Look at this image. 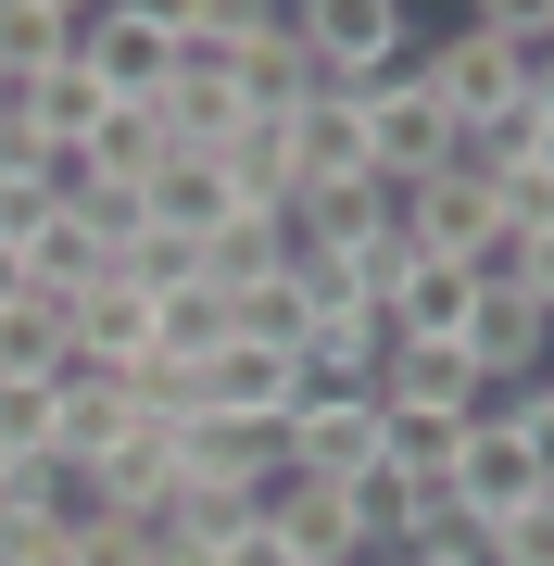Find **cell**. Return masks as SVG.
I'll use <instances>...</instances> for the list:
<instances>
[{
	"instance_id": "obj_24",
	"label": "cell",
	"mask_w": 554,
	"mask_h": 566,
	"mask_svg": "<svg viewBox=\"0 0 554 566\" xmlns=\"http://www.w3.org/2000/svg\"><path fill=\"white\" fill-rule=\"evenodd\" d=\"M227 214H252V202L215 177V164H165V177H151V227H177V240H215Z\"/></svg>"
},
{
	"instance_id": "obj_12",
	"label": "cell",
	"mask_w": 554,
	"mask_h": 566,
	"mask_svg": "<svg viewBox=\"0 0 554 566\" xmlns=\"http://www.w3.org/2000/svg\"><path fill=\"white\" fill-rule=\"evenodd\" d=\"M378 403H416V416H479L492 390H479V365H467V353H441V340H390V353H378Z\"/></svg>"
},
{
	"instance_id": "obj_16",
	"label": "cell",
	"mask_w": 554,
	"mask_h": 566,
	"mask_svg": "<svg viewBox=\"0 0 554 566\" xmlns=\"http://www.w3.org/2000/svg\"><path fill=\"white\" fill-rule=\"evenodd\" d=\"M341 516L366 554H416L429 542V479H404V465H366V479H341Z\"/></svg>"
},
{
	"instance_id": "obj_19",
	"label": "cell",
	"mask_w": 554,
	"mask_h": 566,
	"mask_svg": "<svg viewBox=\"0 0 554 566\" xmlns=\"http://www.w3.org/2000/svg\"><path fill=\"white\" fill-rule=\"evenodd\" d=\"M265 528L303 566H366V542H353V516H341V491H315V479H278L265 491Z\"/></svg>"
},
{
	"instance_id": "obj_17",
	"label": "cell",
	"mask_w": 554,
	"mask_h": 566,
	"mask_svg": "<svg viewBox=\"0 0 554 566\" xmlns=\"http://www.w3.org/2000/svg\"><path fill=\"white\" fill-rule=\"evenodd\" d=\"M76 39H88V0H0V88L76 63Z\"/></svg>"
},
{
	"instance_id": "obj_33",
	"label": "cell",
	"mask_w": 554,
	"mask_h": 566,
	"mask_svg": "<svg viewBox=\"0 0 554 566\" xmlns=\"http://www.w3.org/2000/svg\"><path fill=\"white\" fill-rule=\"evenodd\" d=\"M516 102H530V114H542V126H554V39H542V51H530V88H516Z\"/></svg>"
},
{
	"instance_id": "obj_32",
	"label": "cell",
	"mask_w": 554,
	"mask_h": 566,
	"mask_svg": "<svg viewBox=\"0 0 554 566\" xmlns=\"http://www.w3.org/2000/svg\"><path fill=\"white\" fill-rule=\"evenodd\" d=\"M516 290H530V303L554 315V227H530V277H516Z\"/></svg>"
},
{
	"instance_id": "obj_35",
	"label": "cell",
	"mask_w": 554,
	"mask_h": 566,
	"mask_svg": "<svg viewBox=\"0 0 554 566\" xmlns=\"http://www.w3.org/2000/svg\"><path fill=\"white\" fill-rule=\"evenodd\" d=\"M366 566H390V554H366Z\"/></svg>"
},
{
	"instance_id": "obj_27",
	"label": "cell",
	"mask_w": 554,
	"mask_h": 566,
	"mask_svg": "<svg viewBox=\"0 0 554 566\" xmlns=\"http://www.w3.org/2000/svg\"><path fill=\"white\" fill-rule=\"evenodd\" d=\"M114 277H126V290H151V303H165V290H202V240H177V227H139V240L114 252Z\"/></svg>"
},
{
	"instance_id": "obj_34",
	"label": "cell",
	"mask_w": 554,
	"mask_h": 566,
	"mask_svg": "<svg viewBox=\"0 0 554 566\" xmlns=\"http://www.w3.org/2000/svg\"><path fill=\"white\" fill-rule=\"evenodd\" d=\"M390 566H479V542H416V554H390Z\"/></svg>"
},
{
	"instance_id": "obj_18",
	"label": "cell",
	"mask_w": 554,
	"mask_h": 566,
	"mask_svg": "<svg viewBox=\"0 0 554 566\" xmlns=\"http://www.w3.org/2000/svg\"><path fill=\"white\" fill-rule=\"evenodd\" d=\"M303 102H315V63H303V39H290V0H278V25L240 51V114H252V126H290Z\"/></svg>"
},
{
	"instance_id": "obj_5",
	"label": "cell",
	"mask_w": 554,
	"mask_h": 566,
	"mask_svg": "<svg viewBox=\"0 0 554 566\" xmlns=\"http://www.w3.org/2000/svg\"><path fill=\"white\" fill-rule=\"evenodd\" d=\"M467 151V126H453L429 88H416V63L390 88H366V177L378 189H416V177H441V164Z\"/></svg>"
},
{
	"instance_id": "obj_7",
	"label": "cell",
	"mask_w": 554,
	"mask_h": 566,
	"mask_svg": "<svg viewBox=\"0 0 554 566\" xmlns=\"http://www.w3.org/2000/svg\"><path fill=\"white\" fill-rule=\"evenodd\" d=\"M390 227H404V240L429 252V264H467V252L492 240L504 214H492V177H479V164L453 151L441 177H416V189H390Z\"/></svg>"
},
{
	"instance_id": "obj_23",
	"label": "cell",
	"mask_w": 554,
	"mask_h": 566,
	"mask_svg": "<svg viewBox=\"0 0 554 566\" xmlns=\"http://www.w3.org/2000/svg\"><path fill=\"white\" fill-rule=\"evenodd\" d=\"M102 277H114V264H102V240L76 227V202L25 240V290H51V303H76V290H102Z\"/></svg>"
},
{
	"instance_id": "obj_30",
	"label": "cell",
	"mask_w": 554,
	"mask_h": 566,
	"mask_svg": "<svg viewBox=\"0 0 554 566\" xmlns=\"http://www.w3.org/2000/svg\"><path fill=\"white\" fill-rule=\"evenodd\" d=\"M479 566H554V491H530L516 516L479 528Z\"/></svg>"
},
{
	"instance_id": "obj_6",
	"label": "cell",
	"mask_w": 554,
	"mask_h": 566,
	"mask_svg": "<svg viewBox=\"0 0 554 566\" xmlns=\"http://www.w3.org/2000/svg\"><path fill=\"white\" fill-rule=\"evenodd\" d=\"M278 441H290V479H315V491L366 479L378 465V390H303L278 416Z\"/></svg>"
},
{
	"instance_id": "obj_9",
	"label": "cell",
	"mask_w": 554,
	"mask_h": 566,
	"mask_svg": "<svg viewBox=\"0 0 554 566\" xmlns=\"http://www.w3.org/2000/svg\"><path fill=\"white\" fill-rule=\"evenodd\" d=\"M467 365H479V390H530L542 365H554V315L530 303V290H479V327H467Z\"/></svg>"
},
{
	"instance_id": "obj_14",
	"label": "cell",
	"mask_w": 554,
	"mask_h": 566,
	"mask_svg": "<svg viewBox=\"0 0 554 566\" xmlns=\"http://www.w3.org/2000/svg\"><path fill=\"white\" fill-rule=\"evenodd\" d=\"M151 114H165V139H177V164H215L227 139H240V76H215V63H177V88H165V102H151Z\"/></svg>"
},
{
	"instance_id": "obj_11",
	"label": "cell",
	"mask_w": 554,
	"mask_h": 566,
	"mask_svg": "<svg viewBox=\"0 0 554 566\" xmlns=\"http://www.w3.org/2000/svg\"><path fill=\"white\" fill-rule=\"evenodd\" d=\"M63 327H76V365H102V378H126V365L165 353V340H151V290H126V277L76 290V303H63Z\"/></svg>"
},
{
	"instance_id": "obj_2",
	"label": "cell",
	"mask_w": 554,
	"mask_h": 566,
	"mask_svg": "<svg viewBox=\"0 0 554 566\" xmlns=\"http://www.w3.org/2000/svg\"><path fill=\"white\" fill-rule=\"evenodd\" d=\"M416 88H429V102L479 139V126H504V114H516V88H530V51L492 39V25L467 13V25H441V39L416 51Z\"/></svg>"
},
{
	"instance_id": "obj_21",
	"label": "cell",
	"mask_w": 554,
	"mask_h": 566,
	"mask_svg": "<svg viewBox=\"0 0 554 566\" xmlns=\"http://www.w3.org/2000/svg\"><path fill=\"white\" fill-rule=\"evenodd\" d=\"M63 365H76L63 303H51V290H13V303H0V390H13V378H63Z\"/></svg>"
},
{
	"instance_id": "obj_25",
	"label": "cell",
	"mask_w": 554,
	"mask_h": 566,
	"mask_svg": "<svg viewBox=\"0 0 554 566\" xmlns=\"http://www.w3.org/2000/svg\"><path fill=\"white\" fill-rule=\"evenodd\" d=\"M278 264H290V214H227L202 240V277L215 290H252V277H278Z\"/></svg>"
},
{
	"instance_id": "obj_4",
	"label": "cell",
	"mask_w": 554,
	"mask_h": 566,
	"mask_svg": "<svg viewBox=\"0 0 554 566\" xmlns=\"http://www.w3.org/2000/svg\"><path fill=\"white\" fill-rule=\"evenodd\" d=\"M542 491V453H530V428H516L504 403H479L467 416V441H453V465H441V504L467 516V528H492V516H516Z\"/></svg>"
},
{
	"instance_id": "obj_29",
	"label": "cell",
	"mask_w": 554,
	"mask_h": 566,
	"mask_svg": "<svg viewBox=\"0 0 554 566\" xmlns=\"http://www.w3.org/2000/svg\"><path fill=\"white\" fill-rule=\"evenodd\" d=\"M63 214V189H51V164H0V252L25 264V240Z\"/></svg>"
},
{
	"instance_id": "obj_3",
	"label": "cell",
	"mask_w": 554,
	"mask_h": 566,
	"mask_svg": "<svg viewBox=\"0 0 554 566\" xmlns=\"http://www.w3.org/2000/svg\"><path fill=\"white\" fill-rule=\"evenodd\" d=\"M76 63L102 76V102H165L177 88V0H102Z\"/></svg>"
},
{
	"instance_id": "obj_15",
	"label": "cell",
	"mask_w": 554,
	"mask_h": 566,
	"mask_svg": "<svg viewBox=\"0 0 554 566\" xmlns=\"http://www.w3.org/2000/svg\"><path fill=\"white\" fill-rule=\"evenodd\" d=\"M76 491H88V504H114V516H165V504H177V428H139V441H114Z\"/></svg>"
},
{
	"instance_id": "obj_8",
	"label": "cell",
	"mask_w": 554,
	"mask_h": 566,
	"mask_svg": "<svg viewBox=\"0 0 554 566\" xmlns=\"http://www.w3.org/2000/svg\"><path fill=\"white\" fill-rule=\"evenodd\" d=\"M139 390L126 378H102V365H63V390H51V465L63 479H88V465H102L114 441H139Z\"/></svg>"
},
{
	"instance_id": "obj_28",
	"label": "cell",
	"mask_w": 554,
	"mask_h": 566,
	"mask_svg": "<svg viewBox=\"0 0 554 566\" xmlns=\"http://www.w3.org/2000/svg\"><path fill=\"white\" fill-rule=\"evenodd\" d=\"M63 566H151V516H114L76 491V542H63Z\"/></svg>"
},
{
	"instance_id": "obj_22",
	"label": "cell",
	"mask_w": 554,
	"mask_h": 566,
	"mask_svg": "<svg viewBox=\"0 0 554 566\" xmlns=\"http://www.w3.org/2000/svg\"><path fill=\"white\" fill-rule=\"evenodd\" d=\"M202 390H215V416H290V403H303V365H290V353H252V340H227V353L202 365Z\"/></svg>"
},
{
	"instance_id": "obj_26",
	"label": "cell",
	"mask_w": 554,
	"mask_h": 566,
	"mask_svg": "<svg viewBox=\"0 0 554 566\" xmlns=\"http://www.w3.org/2000/svg\"><path fill=\"white\" fill-rule=\"evenodd\" d=\"M151 340H165L177 365H215L227 340H240V315H227V290L202 277V290H165V303H151Z\"/></svg>"
},
{
	"instance_id": "obj_31",
	"label": "cell",
	"mask_w": 554,
	"mask_h": 566,
	"mask_svg": "<svg viewBox=\"0 0 554 566\" xmlns=\"http://www.w3.org/2000/svg\"><path fill=\"white\" fill-rule=\"evenodd\" d=\"M227 566H303V554H290V542H278V528H265V516H252V528H240V542H227Z\"/></svg>"
},
{
	"instance_id": "obj_10",
	"label": "cell",
	"mask_w": 554,
	"mask_h": 566,
	"mask_svg": "<svg viewBox=\"0 0 554 566\" xmlns=\"http://www.w3.org/2000/svg\"><path fill=\"white\" fill-rule=\"evenodd\" d=\"M278 139H290V189H341V177H366V102H353V88H315V102L290 114Z\"/></svg>"
},
{
	"instance_id": "obj_13",
	"label": "cell",
	"mask_w": 554,
	"mask_h": 566,
	"mask_svg": "<svg viewBox=\"0 0 554 566\" xmlns=\"http://www.w3.org/2000/svg\"><path fill=\"white\" fill-rule=\"evenodd\" d=\"M76 164H88V189H151V177L177 164V139H165V114H151V102H114V114L76 139Z\"/></svg>"
},
{
	"instance_id": "obj_1",
	"label": "cell",
	"mask_w": 554,
	"mask_h": 566,
	"mask_svg": "<svg viewBox=\"0 0 554 566\" xmlns=\"http://www.w3.org/2000/svg\"><path fill=\"white\" fill-rule=\"evenodd\" d=\"M290 39H303L315 88H390L416 51H429V25H416V0H290Z\"/></svg>"
},
{
	"instance_id": "obj_20",
	"label": "cell",
	"mask_w": 554,
	"mask_h": 566,
	"mask_svg": "<svg viewBox=\"0 0 554 566\" xmlns=\"http://www.w3.org/2000/svg\"><path fill=\"white\" fill-rule=\"evenodd\" d=\"M467 327H479V277H467V264H416L404 303H390V340H441V353H467Z\"/></svg>"
}]
</instances>
